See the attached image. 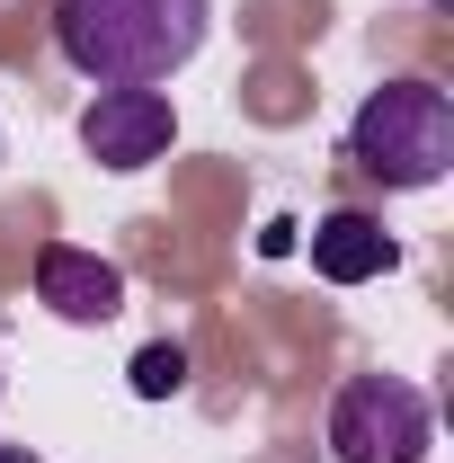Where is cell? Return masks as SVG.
Listing matches in <instances>:
<instances>
[{
  "instance_id": "cell-4",
  "label": "cell",
  "mask_w": 454,
  "mask_h": 463,
  "mask_svg": "<svg viewBox=\"0 0 454 463\" xmlns=\"http://www.w3.org/2000/svg\"><path fill=\"white\" fill-rule=\"evenodd\" d=\"M80 143H90L99 170H152L178 143V108L161 90H99L90 116H80Z\"/></svg>"
},
{
  "instance_id": "cell-7",
  "label": "cell",
  "mask_w": 454,
  "mask_h": 463,
  "mask_svg": "<svg viewBox=\"0 0 454 463\" xmlns=\"http://www.w3.org/2000/svg\"><path fill=\"white\" fill-rule=\"evenodd\" d=\"M134 392H143V402H170V392H187V347H178V339H152L143 356H134Z\"/></svg>"
},
{
  "instance_id": "cell-2",
  "label": "cell",
  "mask_w": 454,
  "mask_h": 463,
  "mask_svg": "<svg viewBox=\"0 0 454 463\" xmlns=\"http://www.w3.org/2000/svg\"><path fill=\"white\" fill-rule=\"evenodd\" d=\"M347 161L383 187H437L454 170V99L437 80H383L347 125Z\"/></svg>"
},
{
  "instance_id": "cell-3",
  "label": "cell",
  "mask_w": 454,
  "mask_h": 463,
  "mask_svg": "<svg viewBox=\"0 0 454 463\" xmlns=\"http://www.w3.org/2000/svg\"><path fill=\"white\" fill-rule=\"evenodd\" d=\"M437 446V419L428 392L401 383V374H356L330 402V455L339 463H428Z\"/></svg>"
},
{
  "instance_id": "cell-1",
  "label": "cell",
  "mask_w": 454,
  "mask_h": 463,
  "mask_svg": "<svg viewBox=\"0 0 454 463\" xmlns=\"http://www.w3.org/2000/svg\"><path fill=\"white\" fill-rule=\"evenodd\" d=\"M214 0H54V45L99 90H161L196 62Z\"/></svg>"
},
{
  "instance_id": "cell-5",
  "label": "cell",
  "mask_w": 454,
  "mask_h": 463,
  "mask_svg": "<svg viewBox=\"0 0 454 463\" xmlns=\"http://www.w3.org/2000/svg\"><path fill=\"white\" fill-rule=\"evenodd\" d=\"M36 303L62 312V321H116V312H125V268L99 259V250L45 241V250H36Z\"/></svg>"
},
{
  "instance_id": "cell-6",
  "label": "cell",
  "mask_w": 454,
  "mask_h": 463,
  "mask_svg": "<svg viewBox=\"0 0 454 463\" xmlns=\"http://www.w3.org/2000/svg\"><path fill=\"white\" fill-rule=\"evenodd\" d=\"M401 259V241L374 214H356V205H339V214H321L312 223V277H330V286H365V277H383Z\"/></svg>"
}]
</instances>
